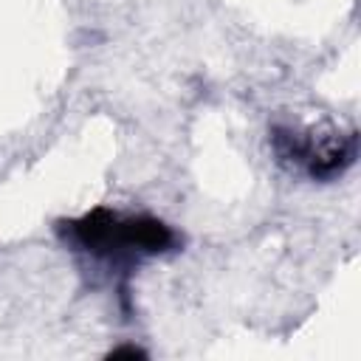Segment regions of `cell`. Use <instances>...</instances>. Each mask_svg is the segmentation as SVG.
I'll list each match as a JSON object with an SVG mask.
<instances>
[{"label": "cell", "instance_id": "cell-3", "mask_svg": "<svg viewBox=\"0 0 361 361\" xmlns=\"http://www.w3.org/2000/svg\"><path fill=\"white\" fill-rule=\"evenodd\" d=\"M107 358H147V353H144L141 347H133V344H127V347L110 350V353H107Z\"/></svg>", "mask_w": 361, "mask_h": 361}, {"label": "cell", "instance_id": "cell-1", "mask_svg": "<svg viewBox=\"0 0 361 361\" xmlns=\"http://www.w3.org/2000/svg\"><path fill=\"white\" fill-rule=\"evenodd\" d=\"M71 237L90 254L96 257H118L124 254L121 245V217L104 206L82 214L79 220H73L68 226Z\"/></svg>", "mask_w": 361, "mask_h": 361}, {"label": "cell", "instance_id": "cell-2", "mask_svg": "<svg viewBox=\"0 0 361 361\" xmlns=\"http://www.w3.org/2000/svg\"><path fill=\"white\" fill-rule=\"evenodd\" d=\"M121 245L124 251L138 254H161L175 245V231L149 214L141 217H121Z\"/></svg>", "mask_w": 361, "mask_h": 361}]
</instances>
